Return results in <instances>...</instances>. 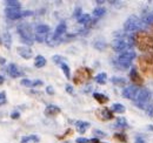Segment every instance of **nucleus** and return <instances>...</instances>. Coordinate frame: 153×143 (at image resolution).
Masks as SVG:
<instances>
[{
    "label": "nucleus",
    "instance_id": "8fccbe9b",
    "mask_svg": "<svg viewBox=\"0 0 153 143\" xmlns=\"http://www.w3.org/2000/svg\"><path fill=\"white\" fill-rule=\"evenodd\" d=\"M149 129H150V130H153V125H149Z\"/></svg>",
    "mask_w": 153,
    "mask_h": 143
},
{
    "label": "nucleus",
    "instance_id": "dca6fc26",
    "mask_svg": "<svg viewBox=\"0 0 153 143\" xmlns=\"http://www.w3.org/2000/svg\"><path fill=\"white\" fill-rule=\"evenodd\" d=\"M65 32H66V24H65V22H61V24H59L57 26L54 34H56L58 38H60L62 34H65Z\"/></svg>",
    "mask_w": 153,
    "mask_h": 143
},
{
    "label": "nucleus",
    "instance_id": "39448f33",
    "mask_svg": "<svg viewBox=\"0 0 153 143\" xmlns=\"http://www.w3.org/2000/svg\"><path fill=\"white\" fill-rule=\"evenodd\" d=\"M140 68L144 74L153 76V54L140 57Z\"/></svg>",
    "mask_w": 153,
    "mask_h": 143
},
{
    "label": "nucleus",
    "instance_id": "7c9ffc66",
    "mask_svg": "<svg viewBox=\"0 0 153 143\" xmlns=\"http://www.w3.org/2000/svg\"><path fill=\"white\" fill-rule=\"evenodd\" d=\"M93 46L96 47L97 49H99V51H102V49L106 48V43H105V41H101V40H96L94 43H93Z\"/></svg>",
    "mask_w": 153,
    "mask_h": 143
},
{
    "label": "nucleus",
    "instance_id": "473e14b6",
    "mask_svg": "<svg viewBox=\"0 0 153 143\" xmlns=\"http://www.w3.org/2000/svg\"><path fill=\"white\" fill-rule=\"evenodd\" d=\"M143 21L145 22V25H152L153 24V14H149V15H146Z\"/></svg>",
    "mask_w": 153,
    "mask_h": 143
},
{
    "label": "nucleus",
    "instance_id": "bb28decb",
    "mask_svg": "<svg viewBox=\"0 0 153 143\" xmlns=\"http://www.w3.org/2000/svg\"><path fill=\"white\" fill-rule=\"evenodd\" d=\"M115 127L127 128V127H128V123H127L126 119H124V117H118V119H117V122H115Z\"/></svg>",
    "mask_w": 153,
    "mask_h": 143
},
{
    "label": "nucleus",
    "instance_id": "ddd939ff",
    "mask_svg": "<svg viewBox=\"0 0 153 143\" xmlns=\"http://www.w3.org/2000/svg\"><path fill=\"white\" fill-rule=\"evenodd\" d=\"M114 65L118 66L119 68H123V69H127L131 67L132 62L131 61H126V60H121V59H117L114 61Z\"/></svg>",
    "mask_w": 153,
    "mask_h": 143
},
{
    "label": "nucleus",
    "instance_id": "e433bc0d",
    "mask_svg": "<svg viewBox=\"0 0 153 143\" xmlns=\"http://www.w3.org/2000/svg\"><path fill=\"white\" fill-rule=\"evenodd\" d=\"M19 116H20V113H19V111H17V110H16V111H13V113L11 114V117H12L13 120L19 119Z\"/></svg>",
    "mask_w": 153,
    "mask_h": 143
},
{
    "label": "nucleus",
    "instance_id": "f03ea898",
    "mask_svg": "<svg viewBox=\"0 0 153 143\" xmlns=\"http://www.w3.org/2000/svg\"><path fill=\"white\" fill-rule=\"evenodd\" d=\"M145 26V22L143 20L135 17V15H131L130 18L127 19L124 24V29L128 33L131 32H137V31H140L141 28H144Z\"/></svg>",
    "mask_w": 153,
    "mask_h": 143
},
{
    "label": "nucleus",
    "instance_id": "79ce46f5",
    "mask_svg": "<svg viewBox=\"0 0 153 143\" xmlns=\"http://www.w3.org/2000/svg\"><path fill=\"white\" fill-rule=\"evenodd\" d=\"M46 93L50 94V95H53V94H54V89H53L51 86H48V87L46 88Z\"/></svg>",
    "mask_w": 153,
    "mask_h": 143
},
{
    "label": "nucleus",
    "instance_id": "49530a36",
    "mask_svg": "<svg viewBox=\"0 0 153 143\" xmlns=\"http://www.w3.org/2000/svg\"><path fill=\"white\" fill-rule=\"evenodd\" d=\"M41 85H42V81H40V80H36V81H33V87L41 86Z\"/></svg>",
    "mask_w": 153,
    "mask_h": 143
},
{
    "label": "nucleus",
    "instance_id": "2f4dec72",
    "mask_svg": "<svg viewBox=\"0 0 153 143\" xmlns=\"http://www.w3.org/2000/svg\"><path fill=\"white\" fill-rule=\"evenodd\" d=\"M46 38H47V34H39V33H37V34L34 35L36 41H39V42H44V41H46Z\"/></svg>",
    "mask_w": 153,
    "mask_h": 143
},
{
    "label": "nucleus",
    "instance_id": "1a4fd4ad",
    "mask_svg": "<svg viewBox=\"0 0 153 143\" xmlns=\"http://www.w3.org/2000/svg\"><path fill=\"white\" fill-rule=\"evenodd\" d=\"M17 52L19 53V55L24 59H31L32 57V49L30 47H26V46H21L17 48Z\"/></svg>",
    "mask_w": 153,
    "mask_h": 143
},
{
    "label": "nucleus",
    "instance_id": "cd10ccee",
    "mask_svg": "<svg viewBox=\"0 0 153 143\" xmlns=\"http://www.w3.org/2000/svg\"><path fill=\"white\" fill-rule=\"evenodd\" d=\"M112 111L123 114V113H125V107H124L123 105H120V103H114V105L112 106Z\"/></svg>",
    "mask_w": 153,
    "mask_h": 143
},
{
    "label": "nucleus",
    "instance_id": "0eeeda50",
    "mask_svg": "<svg viewBox=\"0 0 153 143\" xmlns=\"http://www.w3.org/2000/svg\"><path fill=\"white\" fill-rule=\"evenodd\" d=\"M139 91H140L139 87H137V86H128V87H125V88H124V90H123V96H124L125 99L135 101V99H137Z\"/></svg>",
    "mask_w": 153,
    "mask_h": 143
},
{
    "label": "nucleus",
    "instance_id": "f3484780",
    "mask_svg": "<svg viewBox=\"0 0 153 143\" xmlns=\"http://www.w3.org/2000/svg\"><path fill=\"white\" fill-rule=\"evenodd\" d=\"M76 125V128H78V131H79L80 134H84V133L86 131V128L90 127V123H88V122H84V121H78Z\"/></svg>",
    "mask_w": 153,
    "mask_h": 143
},
{
    "label": "nucleus",
    "instance_id": "c85d7f7f",
    "mask_svg": "<svg viewBox=\"0 0 153 143\" xmlns=\"http://www.w3.org/2000/svg\"><path fill=\"white\" fill-rule=\"evenodd\" d=\"M60 68H61V71L64 72V74H65V76L67 79H71V71H70V67L66 63H61L60 65Z\"/></svg>",
    "mask_w": 153,
    "mask_h": 143
},
{
    "label": "nucleus",
    "instance_id": "aec40b11",
    "mask_svg": "<svg viewBox=\"0 0 153 143\" xmlns=\"http://www.w3.org/2000/svg\"><path fill=\"white\" fill-rule=\"evenodd\" d=\"M50 31V27L47 25H38L36 26V32L39 34H47Z\"/></svg>",
    "mask_w": 153,
    "mask_h": 143
},
{
    "label": "nucleus",
    "instance_id": "09e8293b",
    "mask_svg": "<svg viewBox=\"0 0 153 143\" xmlns=\"http://www.w3.org/2000/svg\"><path fill=\"white\" fill-rule=\"evenodd\" d=\"M97 4L98 5H102L104 4V0H97Z\"/></svg>",
    "mask_w": 153,
    "mask_h": 143
},
{
    "label": "nucleus",
    "instance_id": "b1692460",
    "mask_svg": "<svg viewBox=\"0 0 153 143\" xmlns=\"http://www.w3.org/2000/svg\"><path fill=\"white\" fill-rule=\"evenodd\" d=\"M105 12H106V10L104 7H101V6H99V7H96L93 10V15L96 18H100V17H102L105 14Z\"/></svg>",
    "mask_w": 153,
    "mask_h": 143
},
{
    "label": "nucleus",
    "instance_id": "de8ad7c7",
    "mask_svg": "<svg viewBox=\"0 0 153 143\" xmlns=\"http://www.w3.org/2000/svg\"><path fill=\"white\" fill-rule=\"evenodd\" d=\"M4 81H5V77L0 75V85H2V83H4Z\"/></svg>",
    "mask_w": 153,
    "mask_h": 143
},
{
    "label": "nucleus",
    "instance_id": "37998d69",
    "mask_svg": "<svg viewBox=\"0 0 153 143\" xmlns=\"http://www.w3.org/2000/svg\"><path fill=\"white\" fill-rule=\"evenodd\" d=\"M66 90H67V93H68V94H73V93H74L73 87H72V86H70V85H67V86H66Z\"/></svg>",
    "mask_w": 153,
    "mask_h": 143
},
{
    "label": "nucleus",
    "instance_id": "7ed1b4c3",
    "mask_svg": "<svg viewBox=\"0 0 153 143\" xmlns=\"http://www.w3.org/2000/svg\"><path fill=\"white\" fill-rule=\"evenodd\" d=\"M18 33L20 34L21 41L25 42L26 45H32L34 36L32 35V29L27 24H22L18 27Z\"/></svg>",
    "mask_w": 153,
    "mask_h": 143
},
{
    "label": "nucleus",
    "instance_id": "393cba45",
    "mask_svg": "<svg viewBox=\"0 0 153 143\" xmlns=\"http://www.w3.org/2000/svg\"><path fill=\"white\" fill-rule=\"evenodd\" d=\"M2 42H4V45H5L7 48L11 47L12 38H11V34H10V33H5V34H4V36H2Z\"/></svg>",
    "mask_w": 153,
    "mask_h": 143
},
{
    "label": "nucleus",
    "instance_id": "412c9836",
    "mask_svg": "<svg viewBox=\"0 0 153 143\" xmlns=\"http://www.w3.org/2000/svg\"><path fill=\"white\" fill-rule=\"evenodd\" d=\"M96 81L99 85H105L106 81H107V75L105 73H99L96 76Z\"/></svg>",
    "mask_w": 153,
    "mask_h": 143
},
{
    "label": "nucleus",
    "instance_id": "ea45409f",
    "mask_svg": "<svg viewBox=\"0 0 153 143\" xmlns=\"http://www.w3.org/2000/svg\"><path fill=\"white\" fill-rule=\"evenodd\" d=\"M90 141L87 139H84V137H79L76 139V143H88Z\"/></svg>",
    "mask_w": 153,
    "mask_h": 143
},
{
    "label": "nucleus",
    "instance_id": "f704fd0d",
    "mask_svg": "<svg viewBox=\"0 0 153 143\" xmlns=\"http://www.w3.org/2000/svg\"><path fill=\"white\" fill-rule=\"evenodd\" d=\"M6 101H7V99H6V94H5L4 91H1V93H0V107L4 106V105L6 103Z\"/></svg>",
    "mask_w": 153,
    "mask_h": 143
},
{
    "label": "nucleus",
    "instance_id": "9b49d317",
    "mask_svg": "<svg viewBox=\"0 0 153 143\" xmlns=\"http://www.w3.org/2000/svg\"><path fill=\"white\" fill-rule=\"evenodd\" d=\"M7 72H8L10 76H11V77H13V79H16V77H19L20 75H21V72H19L18 67H17L14 63H11V65H8V67H7Z\"/></svg>",
    "mask_w": 153,
    "mask_h": 143
},
{
    "label": "nucleus",
    "instance_id": "c9c22d12",
    "mask_svg": "<svg viewBox=\"0 0 153 143\" xmlns=\"http://www.w3.org/2000/svg\"><path fill=\"white\" fill-rule=\"evenodd\" d=\"M53 61L58 63V65H61V63H64V61H62V57H60L59 55H56V56H53Z\"/></svg>",
    "mask_w": 153,
    "mask_h": 143
},
{
    "label": "nucleus",
    "instance_id": "a878e982",
    "mask_svg": "<svg viewBox=\"0 0 153 143\" xmlns=\"http://www.w3.org/2000/svg\"><path fill=\"white\" fill-rule=\"evenodd\" d=\"M111 82L117 85V86H125L126 85V80L124 77H117V76L111 79Z\"/></svg>",
    "mask_w": 153,
    "mask_h": 143
},
{
    "label": "nucleus",
    "instance_id": "9d476101",
    "mask_svg": "<svg viewBox=\"0 0 153 143\" xmlns=\"http://www.w3.org/2000/svg\"><path fill=\"white\" fill-rule=\"evenodd\" d=\"M134 57H135V52H134L133 49L125 51V52H123V53L119 54V56H118V59L126 60V61H131V62H132V60H133Z\"/></svg>",
    "mask_w": 153,
    "mask_h": 143
},
{
    "label": "nucleus",
    "instance_id": "58836bf2",
    "mask_svg": "<svg viewBox=\"0 0 153 143\" xmlns=\"http://www.w3.org/2000/svg\"><path fill=\"white\" fill-rule=\"evenodd\" d=\"M81 15H82V13H81V10H80V8H76V12H74V17L78 19V18H80Z\"/></svg>",
    "mask_w": 153,
    "mask_h": 143
},
{
    "label": "nucleus",
    "instance_id": "f257e3e1",
    "mask_svg": "<svg viewBox=\"0 0 153 143\" xmlns=\"http://www.w3.org/2000/svg\"><path fill=\"white\" fill-rule=\"evenodd\" d=\"M151 99H152V94L149 89H140L134 103L135 106L143 110H146L147 108L151 106Z\"/></svg>",
    "mask_w": 153,
    "mask_h": 143
},
{
    "label": "nucleus",
    "instance_id": "f8f14e48",
    "mask_svg": "<svg viewBox=\"0 0 153 143\" xmlns=\"http://www.w3.org/2000/svg\"><path fill=\"white\" fill-rule=\"evenodd\" d=\"M130 77H131V80L133 81L135 85H141V82H143L141 77L139 76V73L137 72L135 68H132V69H131V72H130Z\"/></svg>",
    "mask_w": 153,
    "mask_h": 143
},
{
    "label": "nucleus",
    "instance_id": "20e7f679",
    "mask_svg": "<svg viewBox=\"0 0 153 143\" xmlns=\"http://www.w3.org/2000/svg\"><path fill=\"white\" fill-rule=\"evenodd\" d=\"M137 42L141 51H153V39L145 33H138Z\"/></svg>",
    "mask_w": 153,
    "mask_h": 143
},
{
    "label": "nucleus",
    "instance_id": "a18cd8bd",
    "mask_svg": "<svg viewBox=\"0 0 153 143\" xmlns=\"http://www.w3.org/2000/svg\"><path fill=\"white\" fill-rule=\"evenodd\" d=\"M114 137L117 139V140H121V141H126V139H124V135H119V134H115L114 135Z\"/></svg>",
    "mask_w": 153,
    "mask_h": 143
},
{
    "label": "nucleus",
    "instance_id": "4468645a",
    "mask_svg": "<svg viewBox=\"0 0 153 143\" xmlns=\"http://www.w3.org/2000/svg\"><path fill=\"white\" fill-rule=\"evenodd\" d=\"M60 113V108L57 107V106H53V105H51V106H47V108L45 109V114L46 115H48V116H53V115H57Z\"/></svg>",
    "mask_w": 153,
    "mask_h": 143
},
{
    "label": "nucleus",
    "instance_id": "423d86ee",
    "mask_svg": "<svg viewBox=\"0 0 153 143\" xmlns=\"http://www.w3.org/2000/svg\"><path fill=\"white\" fill-rule=\"evenodd\" d=\"M111 45H112V48L118 53H123L125 51H128L131 47V43H128L126 40L121 39V38H118V39L113 40Z\"/></svg>",
    "mask_w": 153,
    "mask_h": 143
},
{
    "label": "nucleus",
    "instance_id": "c756f323",
    "mask_svg": "<svg viewBox=\"0 0 153 143\" xmlns=\"http://www.w3.org/2000/svg\"><path fill=\"white\" fill-rule=\"evenodd\" d=\"M101 116H102L104 120H110V119H112V111L110 109L105 108V109L101 110Z\"/></svg>",
    "mask_w": 153,
    "mask_h": 143
},
{
    "label": "nucleus",
    "instance_id": "5701e85b",
    "mask_svg": "<svg viewBox=\"0 0 153 143\" xmlns=\"http://www.w3.org/2000/svg\"><path fill=\"white\" fill-rule=\"evenodd\" d=\"M78 22L79 24H82V25L91 24V15L90 14H82L80 18H78Z\"/></svg>",
    "mask_w": 153,
    "mask_h": 143
},
{
    "label": "nucleus",
    "instance_id": "4be33fe9",
    "mask_svg": "<svg viewBox=\"0 0 153 143\" xmlns=\"http://www.w3.org/2000/svg\"><path fill=\"white\" fill-rule=\"evenodd\" d=\"M93 96H94V99H96L99 103H106V102L108 101V97H107L106 95H104V94L94 93V94H93Z\"/></svg>",
    "mask_w": 153,
    "mask_h": 143
},
{
    "label": "nucleus",
    "instance_id": "6e6552de",
    "mask_svg": "<svg viewBox=\"0 0 153 143\" xmlns=\"http://www.w3.org/2000/svg\"><path fill=\"white\" fill-rule=\"evenodd\" d=\"M6 17L11 20H18L22 17V11L20 10H11V8H6L5 10Z\"/></svg>",
    "mask_w": 153,
    "mask_h": 143
},
{
    "label": "nucleus",
    "instance_id": "a211bd4d",
    "mask_svg": "<svg viewBox=\"0 0 153 143\" xmlns=\"http://www.w3.org/2000/svg\"><path fill=\"white\" fill-rule=\"evenodd\" d=\"M39 142V137L37 135H30V136H25L22 137L21 143H36Z\"/></svg>",
    "mask_w": 153,
    "mask_h": 143
},
{
    "label": "nucleus",
    "instance_id": "72a5a7b5",
    "mask_svg": "<svg viewBox=\"0 0 153 143\" xmlns=\"http://www.w3.org/2000/svg\"><path fill=\"white\" fill-rule=\"evenodd\" d=\"M21 85L26 86V87H33V81H31L28 79H24V80H21Z\"/></svg>",
    "mask_w": 153,
    "mask_h": 143
},
{
    "label": "nucleus",
    "instance_id": "2eb2a0df",
    "mask_svg": "<svg viewBox=\"0 0 153 143\" xmlns=\"http://www.w3.org/2000/svg\"><path fill=\"white\" fill-rule=\"evenodd\" d=\"M5 5L7 6V8H11V10H20V2L17 0H7L5 1Z\"/></svg>",
    "mask_w": 153,
    "mask_h": 143
},
{
    "label": "nucleus",
    "instance_id": "a19ab883",
    "mask_svg": "<svg viewBox=\"0 0 153 143\" xmlns=\"http://www.w3.org/2000/svg\"><path fill=\"white\" fill-rule=\"evenodd\" d=\"M134 143H146V141H145L143 137L138 136V137H135V141H134Z\"/></svg>",
    "mask_w": 153,
    "mask_h": 143
},
{
    "label": "nucleus",
    "instance_id": "c03bdc74",
    "mask_svg": "<svg viewBox=\"0 0 153 143\" xmlns=\"http://www.w3.org/2000/svg\"><path fill=\"white\" fill-rule=\"evenodd\" d=\"M94 134H96L97 136H106V133H104V131H101V130H96Z\"/></svg>",
    "mask_w": 153,
    "mask_h": 143
},
{
    "label": "nucleus",
    "instance_id": "6ab92c4d",
    "mask_svg": "<svg viewBox=\"0 0 153 143\" xmlns=\"http://www.w3.org/2000/svg\"><path fill=\"white\" fill-rule=\"evenodd\" d=\"M45 65H46V59H45L44 56H41V55H38V56L36 57L34 66H36L37 68H41V67H44Z\"/></svg>",
    "mask_w": 153,
    "mask_h": 143
},
{
    "label": "nucleus",
    "instance_id": "4c0bfd02",
    "mask_svg": "<svg viewBox=\"0 0 153 143\" xmlns=\"http://www.w3.org/2000/svg\"><path fill=\"white\" fill-rule=\"evenodd\" d=\"M33 14H34V12H32V11H22V17H30Z\"/></svg>",
    "mask_w": 153,
    "mask_h": 143
}]
</instances>
